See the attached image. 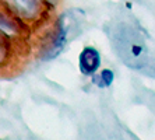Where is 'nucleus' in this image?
Wrapping results in <instances>:
<instances>
[{"label":"nucleus","mask_w":155,"mask_h":140,"mask_svg":"<svg viewBox=\"0 0 155 140\" xmlns=\"http://www.w3.org/2000/svg\"><path fill=\"white\" fill-rule=\"evenodd\" d=\"M7 56H8L7 43L3 39V36H0V67L3 66V63L6 62V59H7Z\"/></svg>","instance_id":"nucleus-7"},{"label":"nucleus","mask_w":155,"mask_h":140,"mask_svg":"<svg viewBox=\"0 0 155 140\" xmlns=\"http://www.w3.org/2000/svg\"><path fill=\"white\" fill-rule=\"evenodd\" d=\"M18 32H20V28H18L17 22L7 15L0 14V34L7 36H14L18 35Z\"/></svg>","instance_id":"nucleus-5"},{"label":"nucleus","mask_w":155,"mask_h":140,"mask_svg":"<svg viewBox=\"0 0 155 140\" xmlns=\"http://www.w3.org/2000/svg\"><path fill=\"white\" fill-rule=\"evenodd\" d=\"M45 3H49V4H56L59 2V0H43Z\"/></svg>","instance_id":"nucleus-8"},{"label":"nucleus","mask_w":155,"mask_h":140,"mask_svg":"<svg viewBox=\"0 0 155 140\" xmlns=\"http://www.w3.org/2000/svg\"><path fill=\"white\" fill-rule=\"evenodd\" d=\"M0 2L13 15L25 21L38 20L43 13V0H0Z\"/></svg>","instance_id":"nucleus-3"},{"label":"nucleus","mask_w":155,"mask_h":140,"mask_svg":"<svg viewBox=\"0 0 155 140\" xmlns=\"http://www.w3.org/2000/svg\"><path fill=\"white\" fill-rule=\"evenodd\" d=\"M73 28V22L70 14H63L56 22V28L53 32V38H52L49 48L46 52L43 53V59L45 60H51V59L58 58L60 52L64 49L67 42L70 41V32Z\"/></svg>","instance_id":"nucleus-2"},{"label":"nucleus","mask_w":155,"mask_h":140,"mask_svg":"<svg viewBox=\"0 0 155 140\" xmlns=\"http://www.w3.org/2000/svg\"><path fill=\"white\" fill-rule=\"evenodd\" d=\"M101 53L92 46H85L78 55V69L84 76H94L101 67Z\"/></svg>","instance_id":"nucleus-4"},{"label":"nucleus","mask_w":155,"mask_h":140,"mask_svg":"<svg viewBox=\"0 0 155 140\" xmlns=\"http://www.w3.org/2000/svg\"><path fill=\"white\" fill-rule=\"evenodd\" d=\"M113 80H115V73L110 69H104L101 70V73L98 76L94 74V79H92V83L97 84L98 87L101 88H108V87L112 86Z\"/></svg>","instance_id":"nucleus-6"},{"label":"nucleus","mask_w":155,"mask_h":140,"mask_svg":"<svg viewBox=\"0 0 155 140\" xmlns=\"http://www.w3.org/2000/svg\"><path fill=\"white\" fill-rule=\"evenodd\" d=\"M116 48L122 55L120 58L126 63H130V60H134L133 66L137 65V62L144 55L145 48L144 42L140 39L137 34L131 29H123L119 32V38L116 41Z\"/></svg>","instance_id":"nucleus-1"}]
</instances>
